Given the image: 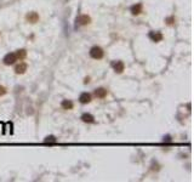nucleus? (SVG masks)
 Segmentation results:
<instances>
[{"label": "nucleus", "instance_id": "4468645a", "mask_svg": "<svg viewBox=\"0 0 194 182\" xmlns=\"http://www.w3.org/2000/svg\"><path fill=\"white\" fill-rule=\"evenodd\" d=\"M44 142H45V143H57V138H56L55 136L50 135V136H46V137H45Z\"/></svg>", "mask_w": 194, "mask_h": 182}, {"label": "nucleus", "instance_id": "0eeeda50", "mask_svg": "<svg viewBox=\"0 0 194 182\" xmlns=\"http://www.w3.org/2000/svg\"><path fill=\"white\" fill-rule=\"evenodd\" d=\"M27 69H28V64L26 62H20L15 67V73L16 74H24L27 72Z\"/></svg>", "mask_w": 194, "mask_h": 182}, {"label": "nucleus", "instance_id": "9b49d317", "mask_svg": "<svg viewBox=\"0 0 194 182\" xmlns=\"http://www.w3.org/2000/svg\"><path fill=\"white\" fill-rule=\"evenodd\" d=\"M61 107H62V109H64V111H70V109H73L74 103L70 100H63L61 102Z\"/></svg>", "mask_w": 194, "mask_h": 182}, {"label": "nucleus", "instance_id": "6ab92c4d", "mask_svg": "<svg viewBox=\"0 0 194 182\" xmlns=\"http://www.w3.org/2000/svg\"><path fill=\"white\" fill-rule=\"evenodd\" d=\"M66 1H68V0H66Z\"/></svg>", "mask_w": 194, "mask_h": 182}, {"label": "nucleus", "instance_id": "7ed1b4c3", "mask_svg": "<svg viewBox=\"0 0 194 182\" xmlns=\"http://www.w3.org/2000/svg\"><path fill=\"white\" fill-rule=\"evenodd\" d=\"M17 61H18V58H17L16 52H9V53L5 55V57L3 58V62H4V64H6V66L15 64Z\"/></svg>", "mask_w": 194, "mask_h": 182}, {"label": "nucleus", "instance_id": "423d86ee", "mask_svg": "<svg viewBox=\"0 0 194 182\" xmlns=\"http://www.w3.org/2000/svg\"><path fill=\"white\" fill-rule=\"evenodd\" d=\"M111 66H112L113 70L115 73H118V74H121V73L124 72V69H125V64H124V62H122V61H113L111 63Z\"/></svg>", "mask_w": 194, "mask_h": 182}, {"label": "nucleus", "instance_id": "1a4fd4ad", "mask_svg": "<svg viewBox=\"0 0 194 182\" xmlns=\"http://www.w3.org/2000/svg\"><path fill=\"white\" fill-rule=\"evenodd\" d=\"M130 11H131V13L134 16H138V15H141L143 12V5L141 3H137V4H135V5H132L130 7Z\"/></svg>", "mask_w": 194, "mask_h": 182}, {"label": "nucleus", "instance_id": "9d476101", "mask_svg": "<svg viewBox=\"0 0 194 182\" xmlns=\"http://www.w3.org/2000/svg\"><path fill=\"white\" fill-rule=\"evenodd\" d=\"M94 95L97 98H104L105 96L108 95V91H107V89H104V87H98V89H96L94 91Z\"/></svg>", "mask_w": 194, "mask_h": 182}, {"label": "nucleus", "instance_id": "f3484780", "mask_svg": "<svg viewBox=\"0 0 194 182\" xmlns=\"http://www.w3.org/2000/svg\"><path fill=\"white\" fill-rule=\"evenodd\" d=\"M164 142H166V143H169V142H171L172 140H171V136L170 135H167V136H164V140H163Z\"/></svg>", "mask_w": 194, "mask_h": 182}, {"label": "nucleus", "instance_id": "6e6552de", "mask_svg": "<svg viewBox=\"0 0 194 182\" xmlns=\"http://www.w3.org/2000/svg\"><path fill=\"white\" fill-rule=\"evenodd\" d=\"M92 101V96L91 94L89 92H81L80 96H79V102L81 104H87V103H90Z\"/></svg>", "mask_w": 194, "mask_h": 182}, {"label": "nucleus", "instance_id": "ddd939ff", "mask_svg": "<svg viewBox=\"0 0 194 182\" xmlns=\"http://www.w3.org/2000/svg\"><path fill=\"white\" fill-rule=\"evenodd\" d=\"M15 52H16V55H17V58H18V61L24 60V58H26V56H27V51H26L24 49L17 50V51H15Z\"/></svg>", "mask_w": 194, "mask_h": 182}, {"label": "nucleus", "instance_id": "f257e3e1", "mask_svg": "<svg viewBox=\"0 0 194 182\" xmlns=\"http://www.w3.org/2000/svg\"><path fill=\"white\" fill-rule=\"evenodd\" d=\"M89 55L90 57L94 58V60H102L103 56H104V51L101 46H92L89 51Z\"/></svg>", "mask_w": 194, "mask_h": 182}, {"label": "nucleus", "instance_id": "2eb2a0df", "mask_svg": "<svg viewBox=\"0 0 194 182\" xmlns=\"http://www.w3.org/2000/svg\"><path fill=\"white\" fill-rule=\"evenodd\" d=\"M175 17L173 16H169V17H166V20H165V22H166V24L167 26H172V24H175Z\"/></svg>", "mask_w": 194, "mask_h": 182}, {"label": "nucleus", "instance_id": "dca6fc26", "mask_svg": "<svg viewBox=\"0 0 194 182\" xmlns=\"http://www.w3.org/2000/svg\"><path fill=\"white\" fill-rule=\"evenodd\" d=\"M6 92H7L6 87H5V86H3V85H0V97H1V96H4Z\"/></svg>", "mask_w": 194, "mask_h": 182}, {"label": "nucleus", "instance_id": "f8f14e48", "mask_svg": "<svg viewBox=\"0 0 194 182\" xmlns=\"http://www.w3.org/2000/svg\"><path fill=\"white\" fill-rule=\"evenodd\" d=\"M84 123H89V124H94L95 123V117L92 115V114H90V113H84L83 115H81V118H80Z\"/></svg>", "mask_w": 194, "mask_h": 182}, {"label": "nucleus", "instance_id": "39448f33", "mask_svg": "<svg viewBox=\"0 0 194 182\" xmlns=\"http://www.w3.org/2000/svg\"><path fill=\"white\" fill-rule=\"evenodd\" d=\"M40 20V17L38 15V12H35V11H32V12H28L26 15V21L28 23H32V24H35V23H38Z\"/></svg>", "mask_w": 194, "mask_h": 182}, {"label": "nucleus", "instance_id": "20e7f679", "mask_svg": "<svg viewBox=\"0 0 194 182\" xmlns=\"http://www.w3.org/2000/svg\"><path fill=\"white\" fill-rule=\"evenodd\" d=\"M148 38H149L153 43H160V41L164 39V35H163L162 32H159V30H156V32L152 30V32L148 33Z\"/></svg>", "mask_w": 194, "mask_h": 182}, {"label": "nucleus", "instance_id": "f03ea898", "mask_svg": "<svg viewBox=\"0 0 194 182\" xmlns=\"http://www.w3.org/2000/svg\"><path fill=\"white\" fill-rule=\"evenodd\" d=\"M91 23V17L89 15H80L75 18V28L77 27H83V26H87Z\"/></svg>", "mask_w": 194, "mask_h": 182}, {"label": "nucleus", "instance_id": "a211bd4d", "mask_svg": "<svg viewBox=\"0 0 194 182\" xmlns=\"http://www.w3.org/2000/svg\"><path fill=\"white\" fill-rule=\"evenodd\" d=\"M89 81H90V78H85V80H84V83H85V84H87Z\"/></svg>", "mask_w": 194, "mask_h": 182}]
</instances>
